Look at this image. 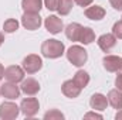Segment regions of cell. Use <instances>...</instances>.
<instances>
[{"instance_id":"1","label":"cell","mask_w":122,"mask_h":120,"mask_svg":"<svg viewBox=\"0 0 122 120\" xmlns=\"http://www.w3.org/2000/svg\"><path fill=\"white\" fill-rule=\"evenodd\" d=\"M64 51H65L64 44L61 42L60 40H56V38L46 40V41L41 44V54H43L46 58H50V60L60 58L61 55L64 54Z\"/></svg>"},{"instance_id":"2","label":"cell","mask_w":122,"mask_h":120,"mask_svg":"<svg viewBox=\"0 0 122 120\" xmlns=\"http://www.w3.org/2000/svg\"><path fill=\"white\" fill-rule=\"evenodd\" d=\"M67 60L70 61L74 66H82L88 60V52L81 45H71L67 51Z\"/></svg>"},{"instance_id":"3","label":"cell","mask_w":122,"mask_h":120,"mask_svg":"<svg viewBox=\"0 0 122 120\" xmlns=\"http://www.w3.org/2000/svg\"><path fill=\"white\" fill-rule=\"evenodd\" d=\"M21 64H23L24 72H27L29 75L38 72V71L43 68V60H41V57H38L37 54H30V55H27V57L23 60Z\"/></svg>"},{"instance_id":"4","label":"cell","mask_w":122,"mask_h":120,"mask_svg":"<svg viewBox=\"0 0 122 120\" xmlns=\"http://www.w3.org/2000/svg\"><path fill=\"white\" fill-rule=\"evenodd\" d=\"M40 109V103L36 97H24L20 103V112L26 116V117H33L37 115Z\"/></svg>"},{"instance_id":"5","label":"cell","mask_w":122,"mask_h":120,"mask_svg":"<svg viewBox=\"0 0 122 120\" xmlns=\"http://www.w3.org/2000/svg\"><path fill=\"white\" fill-rule=\"evenodd\" d=\"M20 113V107L13 102H3L0 105V119L3 120H13Z\"/></svg>"},{"instance_id":"6","label":"cell","mask_w":122,"mask_h":120,"mask_svg":"<svg viewBox=\"0 0 122 120\" xmlns=\"http://www.w3.org/2000/svg\"><path fill=\"white\" fill-rule=\"evenodd\" d=\"M21 24L26 30H38L41 26V17L40 13H24L21 17Z\"/></svg>"},{"instance_id":"7","label":"cell","mask_w":122,"mask_h":120,"mask_svg":"<svg viewBox=\"0 0 122 120\" xmlns=\"http://www.w3.org/2000/svg\"><path fill=\"white\" fill-rule=\"evenodd\" d=\"M4 76L9 82H21L24 79V69L17 65H10L4 69Z\"/></svg>"},{"instance_id":"8","label":"cell","mask_w":122,"mask_h":120,"mask_svg":"<svg viewBox=\"0 0 122 120\" xmlns=\"http://www.w3.org/2000/svg\"><path fill=\"white\" fill-rule=\"evenodd\" d=\"M117 37L114 35V34H102L99 38H98V47L104 51V52H109L115 45H117Z\"/></svg>"},{"instance_id":"9","label":"cell","mask_w":122,"mask_h":120,"mask_svg":"<svg viewBox=\"0 0 122 120\" xmlns=\"http://www.w3.org/2000/svg\"><path fill=\"white\" fill-rule=\"evenodd\" d=\"M0 93L3 95V97L13 100V99H17V97L20 96V88H19L14 82H6V83L1 85Z\"/></svg>"},{"instance_id":"10","label":"cell","mask_w":122,"mask_h":120,"mask_svg":"<svg viewBox=\"0 0 122 120\" xmlns=\"http://www.w3.org/2000/svg\"><path fill=\"white\" fill-rule=\"evenodd\" d=\"M61 90H62V93H64L67 97H70V99H75V97L80 96V93H81V90L82 89L74 82V79H68V81H65V82L62 83Z\"/></svg>"},{"instance_id":"11","label":"cell","mask_w":122,"mask_h":120,"mask_svg":"<svg viewBox=\"0 0 122 120\" xmlns=\"http://www.w3.org/2000/svg\"><path fill=\"white\" fill-rule=\"evenodd\" d=\"M44 26H46V30L48 32H51V34H58L64 28L62 20L57 16H48L44 21Z\"/></svg>"},{"instance_id":"12","label":"cell","mask_w":122,"mask_h":120,"mask_svg":"<svg viewBox=\"0 0 122 120\" xmlns=\"http://www.w3.org/2000/svg\"><path fill=\"white\" fill-rule=\"evenodd\" d=\"M121 61L122 57L118 55H105L102 58V65L108 72H118L121 68Z\"/></svg>"},{"instance_id":"13","label":"cell","mask_w":122,"mask_h":120,"mask_svg":"<svg viewBox=\"0 0 122 120\" xmlns=\"http://www.w3.org/2000/svg\"><path fill=\"white\" fill-rule=\"evenodd\" d=\"M20 90L29 96H34L36 93H38L40 90V83L38 81H36L34 78H27V79H23L21 81V86Z\"/></svg>"},{"instance_id":"14","label":"cell","mask_w":122,"mask_h":120,"mask_svg":"<svg viewBox=\"0 0 122 120\" xmlns=\"http://www.w3.org/2000/svg\"><path fill=\"white\" fill-rule=\"evenodd\" d=\"M90 105L94 110H98V112H102L107 109L108 106V97L102 93H94L90 99Z\"/></svg>"},{"instance_id":"15","label":"cell","mask_w":122,"mask_h":120,"mask_svg":"<svg viewBox=\"0 0 122 120\" xmlns=\"http://www.w3.org/2000/svg\"><path fill=\"white\" fill-rule=\"evenodd\" d=\"M84 14H85V17L87 18H90V20H94V21H98V20H102L104 17H105V10H104V7H101V6H91V7H88V9H85V11H84Z\"/></svg>"},{"instance_id":"16","label":"cell","mask_w":122,"mask_h":120,"mask_svg":"<svg viewBox=\"0 0 122 120\" xmlns=\"http://www.w3.org/2000/svg\"><path fill=\"white\" fill-rule=\"evenodd\" d=\"M81 31H82V26L78 24V23H71L67 26L65 28V35L68 40L71 41H80V35H81Z\"/></svg>"},{"instance_id":"17","label":"cell","mask_w":122,"mask_h":120,"mask_svg":"<svg viewBox=\"0 0 122 120\" xmlns=\"http://www.w3.org/2000/svg\"><path fill=\"white\" fill-rule=\"evenodd\" d=\"M108 103L114 107V109H122V90L119 89H112L108 93Z\"/></svg>"},{"instance_id":"18","label":"cell","mask_w":122,"mask_h":120,"mask_svg":"<svg viewBox=\"0 0 122 120\" xmlns=\"http://www.w3.org/2000/svg\"><path fill=\"white\" fill-rule=\"evenodd\" d=\"M43 0H21V7L24 13H40Z\"/></svg>"},{"instance_id":"19","label":"cell","mask_w":122,"mask_h":120,"mask_svg":"<svg viewBox=\"0 0 122 120\" xmlns=\"http://www.w3.org/2000/svg\"><path fill=\"white\" fill-rule=\"evenodd\" d=\"M74 82L81 88V89H84V88H87V85L90 83V74L87 72V71H84V69H80V71H77L75 72V75H74Z\"/></svg>"},{"instance_id":"20","label":"cell","mask_w":122,"mask_h":120,"mask_svg":"<svg viewBox=\"0 0 122 120\" xmlns=\"http://www.w3.org/2000/svg\"><path fill=\"white\" fill-rule=\"evenodd\" d=\"M92 41H95V32L91 27H82L81 35H80V42H82L84 45L91 44Z\"/></svg>"},{"instance_id":"21","label":"cell","mask_w":122,"mask_h":120,"mask_svg":"<svg viewBox=\"0 0 122 120\" xmlns=\"http://www.w3.org/2000/svg\"><path fill=\"white\" fill-rule=\"evenodd\" d=\"M72 0H60L58 1V9H57V11L60 13L61 16H67L70 11H71V9H72Z\"/></svg>"},{"instance_id":"22","label":"cell","mask_w":122,"mask_h":120,"mask_svg":"<svg viewBox=\"0 0 122 120\" xmlns=\"http://www.w3.org/2000/svg\"><path fill=\"white\" fill-rule=\"evenodd\" d=\"M17 28H19V21L16 18H7L3 24L4 32H14V31H17Z\"/></svg>"},{"instance_id":"23","label":"cell","mask_w":122,"mask_h":120,"mask_svg":"<svg viewBox=\"0 0 122 120\" xmlns=\"http://www.w3.org/2000/svg\"><path fill=\"white\" fill-rule=\"evenodd\" d=\"M44 119L46 120H60V119H64V115L61 113L60 110L53 109V110H50V112H47L44 115Z\"/></svg>"},{"instance_id":"24","label":"cell","mask_w":122,"mask_h":120,"mask_svg":"<svg viewBox=\"0 0 122 120\" xmlns=\"http://www.w3.org/2000/svg\"><path fill=\"white\" fill-rule=\"evenodd\" d=\"M112 34L117 37V40H122V20L117 21L112 27Z\"/></svg>"},{"instance_id":"25","label":"cell","mask_w":122,"mask_h":120,"mask_svg":"<svg viewBox=\"0 0 122 120\" xmlns=\"http://www.w3.org/2000/svg\"><path fill=\"white\" fill-rule=\"evenodd\" d=\"M58 1L60 0H44V4L50 11H54L58 9Z\"/></svg>"},{"instance_id":"26","label":"cell","mask_w":122,"mask_h":120,"mask_svg":"<svg viewBox=\"0 0 122 120\" xmlns=\"http://www.w3.org/2000/svg\"><path fill=\"white\" fill-rule=\"evenodd\" d=\"M109 3H111V6H112L115 10L122 11V0H109Z\"/></svg>"},{"instance_id":"27","label":"cell","mask_w":122,"mask_h":120,"mask_svg":"<svg viewBox=\"0 0 122 120\" xmlns=\"http://www.w3.org/2000/svg\"><path fill=\"white\" fill-rule=\"evenodd\" d=\"M115 86H117V89L122 90V72H119V75L115 79Z\"/></svg>"},{"instance_id":"28","label":"cell","mask_w":122,"mask_h":120,"mask_svg":"<svg viewBox=\"0 0 122 120\" xmlns=\"http://www.w3.org/2000/svg\"><path fill=\"white\" fill-rule=\"evenodd\" d=\"M85 119H102V116L101 115H98V113H94V112H90V113H87L85 116H84Z\"/></svg>"},{"instance_id":"29","label":"cell","mask_w":122,"mask_h":120,"mask_svg":"<svg viewBox=\"0 0 122 120\" xmlns=\"http://www.w3.org/2000/svg\"><path fill=\"white\" fill-rule=\"evenodd\" d=\"M78 6H81V7H87V6H90L92 3V0H74Z\"/></svg>"},{"instance_id":"30","label":"cell","mask_w":122,"mask_h":120,"mask_svg":"<svg viewBox=\"0 0 122 120\" xmlns=\"http://www.w3.org/2000/svg\"><path fill=\"white\" fill-rule=\"evenodd\" d=\"M115 119L117 120H122V109H119V112L115 115Z\"/></svg>"},{"instance_id":"31","label":"cell","mask_w":122,"mask_h":120,"mask_svg":"<svg viewBox=\"0 0 122 120\" xmlns=\"http://www.w3.org/2000/svg\"><path fill=\"white\" fill-rule=\"evenodd\" d=\"M3 76H4V68H3V65L0 64V81L3 79Z\"/></svg>"},{"instance_id":"32","label":"cell","mask_w":122,"mask_h":120,"mask_svg":"<svg viewBox=\"0 0 122 120\" xmlns=\"http://www.w3.org/2000/svg\"><path fill=\"white\" fill-rule=\"evenodd\" d=\"M3 42H4V34H3V32H0V45H1Z\"/></svg>"},{"instance_id":"33","label":"cell","mask_w":122,"mask_h":120,"mask_svg":"<svg viewBox=\"0 0 122 120\" xmlns=\"http://www.w3.org/2000/svg\"><path fill=\"white\" fill-rule=\"evenodd\" d=\"M119 72H122V61H121V68H119Z\"/></svg>"},{"instance_id":"34","label":"cell","mask_w":122,"mask_h":120,"mask_svg":"<svg viewBox=\"0 0 122 120\" xmlns=\"http://www.w3.org/2000/svg\"><path fill=\"white\" fill-rule=\"evenodd\" d=\"M0 95H1V93H0Z\"/></svg>"}]
</instances>
